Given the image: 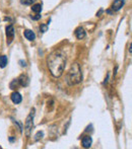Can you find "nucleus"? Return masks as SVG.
<instances>
[{
    "mask_svg": "<svg viewBox=\"0 0 132 149\" xmlns=\"http://www.w3.org/2000/svg\"><path fill=\"white\" fill-rule=\"evenodd\" d=\"M66 55L61 50H56L48 56L47 66L52 76L58 78L63 74L66 66Z\"/></svg>",
    "mask_w": 132,
    "mask_h": 149,
    "instance_id": "obj_1",
    "label": "nucleus"
},
{
    "mask_svg": "<svg viewBox=\"0 0 132 149\" xmlns=\"http://www.w3.org/2000/svg\"><path fill=\"white\" fill-rule=\"evenodd\" d=\"M82 81V72L80 65L77 62L73 63L66 75V82L68 85H76Z\"/></svg>",
    "mask_w": 132,
    "mask_h": 149,
    "instance_id": "obj_2",
    "label": "nucleus"
},
{
    "mask_svg": "<svg viewBox=\"0 0 132 149\" xmlns=\"http://www.w3.org/2000/svg\"><path fill=\"white\" fill-rule=\"evenodd\" d=\"M34 118H35V109L31 110V113L27 117L26 122H24V133L28 137L31 136V132L34 127Z\"/></svg>",
    "mask_w": 132,
    "mask_h": 149,
    "instance_id": "obj_3",
    "label": "nucleus"
},
{
    "mask_svg": "<svg viewBox=\"0 0 132 149\" xmlns=\"http://www.w3.org/2000/svg\"><path fill=\"white\" fill-rule=\"evenodd\" d=\"M5 31H6V38H7V44L8 45H10L14 39V28H13V26H11V24L7 26L5 29Z\"/></svg>",
    "mask_w": 132,
    "mask_h": 149,
    "instance_id": "obj_4",
    "label": "nucleus"
},
{
    "mask_svg": "<svg viewBox=\"0 0 132 149\" xmlns=\"http://www.w3.org/2000/svg\"><path fill=\"white\" fill-rule=\"evenodd\" d=\"M17 81H18V84H20V86L26 87V86H28L29 83H30V78H29V76L27 74H22L17 78Z\"/></svg>",
    "mask_w": 132,
    "mask_h": 149,
    "instance_id": "obj_5",
    "label": "nucleus"
},
{
    "mask_svg": "<svg viewBox=\"0 0 132 149\" xmlns=\"http://www.w3.org/2000/svg\"><path fill=\"white\" fill-rule=\"evenodd\" d=\"M10 98H11L12 102H13V104H20V102H22V94H20L18 91H14V92H12L11 95H10Z\"/></svg>",
    "mask_w": 132,
    "mask_h": 149,
    "instance_id": "obj_6",
    "label": "nucleus"
},
{
    "mask_svg": "<svg viewBox=\"0 0 132 149\" xmlns=\"http://www.w3.org/2000/svg\"><path fill=\"white\" fill-rule=\"evenodd\" d=\"M123 5H124V0H115L111 8H112L113 11H118L123 7Z\"/></svg>",
    "mask_w": 132,
    "mask_h": 149,
    "instance_id": "obj_7",
    "label": "nucleus"
},
{
    "mask_svg": "<svg viewBox=\"0 0 132 149\" xmlns=\"http://www.w3.org/2000/svg\"><path fill=\"white\" fill-rule=\"evenodd\" d=\"M74 33H75V37H76L78 40H82V39H85V36H87V33H85V29L81 28V26H79V28H77L76 30H75Z\"/></svg>",
    "mask_w": 132,
    "mask_h": 149,
    "instance_id": "obj_8",
    "label": "nucleus"
},
{
    "mask_svg": "<svg viewBox=\"0 0 132 149\" xmlns=\"http://www.w3.org/2000/svg\"><path fill=\"white\" fill-rule=\"evenodd\" d=\"M91 143H93V139L91 136H85L81 140V144L85 148H89L91 146Z\"/></svg>",
    "mask_w": 132,
    "mask_h": 149,
    "instance_id": "obj_9",
    "label": "nucleus"
},
{
    "mask_svg": "<svg viewBox=\"0 0 132 149\" xmlns=\"http://www.w3.org/2000/svg\"><path fill=\"white\" fill-rule=\"evenodd\" d=\"M24 38H26L27 40H29V41H34V40L36 39V35L35 33H34L33 31L31 30H26L24 31Z\"/></svg>",
    "mask_w": 132,
    "mask_h": 149,
    "instance_id": "obj_10",
    "label": "nucleus"
},
{
    "mask_svg": "<svg viewBox=\"0 0 132 149\" xmlns=\"http://www.w3.org/2000/svg\"><path fill=\"white\" fill-rule=\"evenodd\" d=\"M7 65V57L5 55L0 56V68H4Z\"/></svg>",
    "mask_w": 132,
    "mask_h": 149,
    "instance_id": "obj_11",
    "label": "nucleus"
},
{
    "mask_svg": "<svg viewBox=\"0 0 132 149\" xmlns=\"http://www.w3.org/2000/svg\"><path fill=\"white\" fill-rule=\"evenodd\" d=\"M32 10H33L34 12H36V13H40V12L42 11V4L38 3V4H35V5H33Z\"/></svg>",
    "mask_w": 132,
    "mask_h": 149,
    "instance_id": "obj_12",
    "label": "nucleus"
},
{
    "mask_svg": "<svg viewBox=\"0 0 132 149\" xmlns=\"http://www.w3.org/2000/svg\"><path fill=\"white\" fill-rule=\"evenodd\" d=\"M44 136V132L43 131H39L37 134L35 135V141H39L40 139H42Z\"/></svg>",
    "mask_w": 132,
    "mask_h": 149,
    "instance_id": "obj_13",
    "label": "nucleus"
},
{
    "mask_svg": "<svg viewBox=\"0 0 132 149\" xmlns=\"http://www.w3.org/2000/svg\"><path fill=\"white\" fill-rule=\"evenodd\" d=\"M34 2H35V0H20V3L22 5H32Z\"/></svg>",
    "mask_w": 132,
    "mask_h": 149,
    "instance_id": "obj_14",
    "label": "nucleus"
},
{
    "mask_svg": "<svg viewBox=\"0 0 132 149\" xmlns=\"http://www.w3.org/2000/svg\"><path fill=\"white\" fill-rule=\"evenodd\" d=\"M47 30H48V24H41L40 26V31L41 33H46L47 31Z\"/></svg>",
    "mask_w": 132,
    "mask_h": 149,
    "instance_id": "obj_15",
    "label": "nucleus"
},
{
    "mask_svg": "<svg viewBox=\"0 0 132 149\" xmlns=\"http://www.w3.org/2000/svg\"><path fill=\"white\" fill-rule=\"evenodd\" d=\"M31 18L34 19V20H39L40 18H41V15H40L39 13H37L36 15H32V16H31Z\"/></svg>",
    "mask_w": 132,
    "mask_h": 149,
    "instance_id": "obj_16",
    "label": "nucleus"
},
{
    "mask_svg": "<svg viewBox=\"0 0 132 149\" xmlns=\"http://www.w3.org/2000/svg\"><path fill=\"white\" fill-rule=\"evenodd\" d=\"M20 66H22V67H27V62H26V61L20 60Z\"/></svg>",
    "mask_w": 132,
    "mask_h": 149,
    "instance_id": "obj_17",
    "label": "nucleus"
},
{
    "mask_svg": "<svg viewBox=\"0 0 132 149\" xmlns=\"http://www.w3.org/2000/svg\"><path fill=\"white\" fill-rule=\"evenodd\" d=\"M129 52L132 53V43L130 44V46H129Z\"/></svg>",
    "mask_w": 132,
    "mask_h": 149,
    "instance_id": "obj_18",
    "label": "nucleus"
}]
</instances>
